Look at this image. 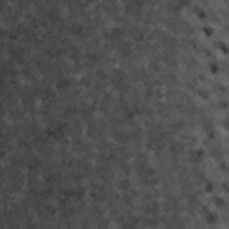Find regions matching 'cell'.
Here are the masks:
<instances>
[{
	"label": "cell",
	"instance_id": "obj_1",
	"mask_svg": "<svg viewBox=\"0 0 229 229\" xmlns=\"http://www.w3.org/2000/svg\"><path fill=\"white\" fill-rule=\"evenodd\" d=\"M204 191H206V193H213V191H215V183L206 181V183H204Z\"/></svg>",
	"mask_w": 229,
	"mask_h": 229
}]
</instances>
